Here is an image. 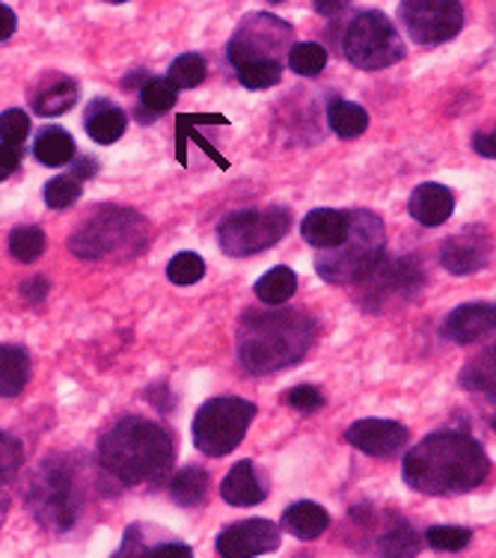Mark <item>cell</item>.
I'll list each match as a JSON object with an SVG mask.
<instances>
[{"instance_id":"40","label":"cell","mask_w":496,"mask_h":558,"mask_svg":"<svg viewBox=\"0 0 496 558\" xmlns=\"http://www.w3.org/2000/svg\"><path fill=\"white\" fill-rule=\"evenodd\" d=\"M19 161H22V149H15V146H0V182L10 179L12 172L19 170Z\"/></svg>"},{"instance_id":"11","label":"cell","mask_w":496,"mask_h":558,"mask_svg":"<svg viewBox=\"0 0 496 558\" xmlns=\"http://www.w3.org/2000/svg\"><path fill=\"white\" fill-rule=\"evenodd\" d=\"M280 547V526L270 520H241L217 535L220 558H256Z\"/></svg>"},{"instance_id":"44","label":"cell","mask_w":496,"mask_h":558,"mask_svg":"<svg viewBox=\"0 0 496 558\" xmlns=\"http://www.w3.org/2000/svg\"><path fill=\"white\" fill-rule=\"evenodd\" d=\"M45 291H48V286H45L43 279H31V282L24 286V298H31V301H43Z\"/></svg>"},{"instance_id":"21","label":"cell","mask_w":496,"mask_h":558,"mask_svg":"<svg viewBox=\"0 0 496 558\" xmlns=\"http://www.w3.org/2000/svg\"><path fill=\"white\" fill-rule=\"evenodd\" d=\"M422 541L420 535L413 532L408 520L396 517V523L389 529H384V535L378 541V553L384 558H416L420 556Z\"/></svg>"},{"instance_id":"5","label":"cell","mask_w":496,"mask_h":558,"mask_svg":"<svg viewBox=\"0 0 496 558\" xmlns=\"http://www.w3.org/2000/svg\"><path fill=\"white\" fill-rule=\"evenodd\" d=\"M27 505L33 517L43 523L48 532H65L75 526L77 511H81V494H77L75 473L65 463L45 461L33 475Z\"/></svg>"},{"instance_id":"30","label":"cell","mask_w":496,"mask_h":558,"mask_svg":"<svg viewBox=\"0 0 496 558\" xmlns=\"http://www.w3.org/2000/svg\"><path fill=\"white\" fill-rule=\"evenodd\" d=\"M425 541L437 553H461L473 541V532L461 526H434L425 532Z\"/></svg>"},{"instance_id":"33","label":"cell","mask_w":496,"mask_h":558,"mask_svg":"<svg viewBox=\"0 0 496 558\" xmlns=\"http://www.w3.org/2000/svg\"><path fill=\"white\" fill-rule=\"evenodd\" d=\"M22 463H24L22 442L0 430V487H7V484L15 478V473L22 470Z\"/></svg>"},{"instance_id":"28","label":"cell","mask_w":496,"mask_h":558,"mask_svg":"<svg viewBox=\"0 0 496 558\" xmlns=\"http://www.w3.org/2000/svg\"><path fill=\"white\" fill-rule=\"evenodd\" d=\"M324 65H327V51L318 43H294L289 48V69L294 75L313 77L324 72Z\"/></svg>"},{"instance_id":"46","label":"cell","mask_w":496,"mask_h":558,"mask_svg":"<svg viewBox=\"0 0 496 558\" xmlns=\"http://www.w3.org/2000/svg\"><path fill=\"white\" fill-rule=\"evenodd\" d=\"M7 511H10V494H7V487H0V523H3Z\"/></svg>"},{"instance_id":"17","label":"cell","mask_w":496,"mask_h":558,"mask_svg":"<svg viewBox=\"0 0 496 558\" xmlns=\"http://www.w3.org/2000/svg\"><path fill=\"white\" fill-rule=\"evenodd\" d=\"M220 496H223L229 505H238V508L259 505L262 499H265V487H262V478L259 473H256V466L250 461L235 463V466L229 470L227 478H223Z\"/></svg>"},{"instance_id":"1","label":"cell","mask_w":496,"mask_h":558,"mask_svg":"<svg viewBox=\"0 0 496 558\" xmlns=\"http://www.w3.org/2000/svg\"><path fill=\"white\" fill-rule=\"evenodd\" d=\"M404 482L428 496L470 494L491 473L485 449L458 430H440L420 440L401 463Z\"/></svg>"},{"instance_id":"19","label":"cell","mask_w":496,"mask_h":558,"mask_svg":"<svg viewBox=\"0 0 496 558\" xmlns=\"http://www.w3.org/2000/svg\"><path fill=\"white\" fill-rule=\"evenodd\" d=\"M282 523L298 541H315L330 526V514L318 502H294L286 508Z\"/></svg>"},{"instance_id":"18","label":"cell","mask_w":496,"mask_h":558,"mask_svg":"<svg viewBox=\"0 0 496 558\" xmlns=\"http://www.w3.org/2000/svg\"><path fill=\"white\" fill-rule=\"evenodd\" d=\"M31 380V356L22 344H0V396L15 398Z\"/></svg>"},{"instance_id":"10","label":"cell","mask_w":496,"mask_h":558,"mask_svg":"<svg viewBox=\"0 0 496 558\" xmlns=\"http://www.w3.org/2000/svg\"><path fill=\"white\" fill-rule=\"evenodd\" d=\"M292 27L277 22L270 15H256L250 19L229 43V63L241 65L253 63H280V48L289 45Z\"/></svg>"},{"instance_id":"45","label":"cell","mask_w":496,"mask_h":558,"mask_svg":"<svg viewBox=\"0 0 496 558\" xmlns=\"http://www.w3.org/2000/svg\"><path fill=\"white\" fill-rule=\"evenodd\" d=\"M315 10L322 15H334L336 10H346V3H315Z\"/></svg>"},{"instance_id":"25","label":"cell","mask_w":496,"mask_h":558,"mask_svg":"<svg viewBox=\"0 0 496 558\" xmlns=\"http://www.w3.org/2000/svg\"><path fill=\"white\" fill-rule=\"evenodd\" d=\"M327 125L336 131V137L354 140L368 129V113L354 101H334L327 108Z\"/></svg>"},{"instance_id":"32","label":"cell","mask_w":496,"mask_h":558,"mask_svg":"<svg viewBox=\"0 0 496 558\" xmlns=\"http://www.w3.org/2000/svg\"><path fill=\"white\" fill-rule=\"evenodd\" d=\"M81 199V184L72 175H60V179H51L45 184V203L63 211V208H72V205Z\"/></svg>"},{"instance_id":"4","label":"cell","mask_w":496,"mask_h":558,"mask_svg":"<svg viewBox=\"0 0 496 558\" xmlns=\"http://www.w3.org/2000/svg\"><path fill=\"white\" fill-rule=\"evenodd\" d=\"M384 241H387V232H384L380 217L372 211H354V215H348V232L342 244L324 250L322 256L315 258V270H318V277L334 286L363 282L378 268L380 256H384Z\"/></svg>"},{"instance_id":"31","label":"cell","mask_w":496,"mask_h":558,"mask_svg":"<svg viewBox=\"0 0 496 558\" xmlns=\"http://www.w3.org/2000/svg\"><path fill=\"white\" fill-rule=\"evenodd\" d=\"M205 274V262L203 256H196V253H179V256H173V262L167 265V277H170V282H176V286H194V282H199Z\"/></svg>"},{"instance_id":"35","label":"cell","mask_w":496,"mask_h":558,"mask_svg":"<svg viewBox=\"0 0 496 558\" xmlns=\"http://www.w3.org/2000/svg\"><path fill=\"white\" fill-rule=\"evenodd\" d=\"M27 134H31V119H27L24 110H7V113H0V140H3V146L22 149Z\"/></svg>"},{"instance_id":"34","label":"cell","mask_w":496,"mask_h":558,"mask_svg":"<svg viewBox=\"0 0 496 558\" xmlns=\"http://www.w3.org/2000/svg\"><path fill=\"white\" fill-rule=\"evenodd\" d=\"M173 105H176L173 86L167 84V81H161V77H152V81H146V86H143V108L149 110V113H155V117H161V113H167Z\"/></svg>"},{"instance_id":"43","label":"cell","mask_w":496,"mask_h":558,"mask_svg":"<svg viewBox=\"0 0 496 558\" xmlns=\"http://www.w3.org/2000/svg\"><path fill=\"white\" fill-rule=\"evenodd\" d=\"M12 33H15V12L7 3H0V43H7Z\"/></svg>"},{"instance_id":"24","label":"cell","mask_w":496,"mask_h":558,"mask_svg":"<svg viewBox=\"0 0 496 558\" xmlns=\"http://www.w3.org/2000/svg\"><path fill=\"white\" fill-rule=\"evenodd\" d=\"M170 496L182 508H196L208 499V473L199 466H184L182 473L170 482Z\"/></svg>"},{"instance_id":"37","label":"cell","mask_w":496,"mask_h":558,"mask_svg":"<svg viewBox=\"0 0 496 558\" xmlns=\"http://www.w3.org/2000/svg\"><path fill=\"white\" fill-rule=\"evenodd\" d=\"M464 387L475 389V392H491L494 396V348H491V354L479 356L470 368L464 372Z\"/></svg>"},{"instance_id":"7","label":"cell","mask_w":496,"mask_h":558,"mask_svg":"<svg viewBox=\"0 0 496 558\" xmlns=\"http://www.w3.org/2000/svg\"><path fill=\"white\" fill-rule=\"evenodd\" d=\"M342 48H346L348 60L356 69H366V72L387 69V65L399 63L404 57V45H401L396 24L378 10L360 12L354 22L348 24Z\"/></svg>"},{"instance_id":"14","label":"cell","mask_w":496,"mask_h":558,"mask_svg":"<svg viewBox=\"0 0 496 558\" xmlns=\"http://www.w3.org/2000/svg\"><path fill=\"white\" fill-rule=\"evenodd\" d=\"M408 211L420 226H443L455 211V194L446 184L425 182L410 194Z\"/></svg>"},{"instance_id":"9","label":"cell","mask_w":496,"mask_h":558,"mask_svg":"<svg viewBox=\"0 0 496 558\" xmlns=\"http://www.w3.org/2000/svg\"><path fill=\"white\" fill-rule=\"evenodd\" d=\"M401 22L420 45H440L461 33L464 7L455 0H408L401 3Z\"/></svg>"},{"instance_id":"13","label":"cell","mask_w":496,"mask_h":558,"mask_svg":"<svg viewBox=\"0 0 496 558\" xmlns=\"http://www.w3.org/2000/svg\"><path fill=\"white\" fill-rule=\"evenodd\" d=\"M494 303H467V306H458V310L446 318V324H443V336L458 344H473L475 339H482L487 330H494Z\"/></svg>"},{"instance_id":"8","label":"cell","mask_w":496,"mask_h":558,"mask_svg":"<svg viewBox=\"0 0 496 558\" xmlns=\"http://www.w3.org/2000/svg\"><path fill=\"white\" fill-rule=\"evenodd\" d=\"M292 217L286 208L238 211L220 226V247L227 256H256L286 238Z\"/></svg>"},{"instance_id":"26","label":"cell","mask_w":496,"mask_h":558,"mask_svg":"<svg viewBox=\"0 0 496 558\" xmlns=\"http://www.w3.org/2000/svg\"><path fill=\"white\" fill-rule=\"evenodd\" d=\"M77 101V84L75 81H57V84L45 86L43 93L36 96V113H43V117H57V113H65V110L72 108Z\"/></svg>"},{"instance_id":"2","label":"cell","mask_w":496,"mask_h":558,"mask_svg":"<svg viewBox=\"0 0 496 558\" xmlns=\"http://www.w3.org/2000/svg\"><path fill=\"white\" fill-rule=\"evenodd\" d=\"M101 466L119 484H164L176 461L170 434L149 418L125 416L101 440Z\"/></svg>"},{"instance_id":"38","label":"cell","mask_w":496,"mask_h":558,"mask_svg":"<svg viewBox=\"0 0 496 558\" xmlns=\"http://www.w3.org/2000/svg\"><path fill=\"white\" fill-rule=\"evenodd\" d=\"M289 404L301 413H315L324 404V396L315 387H294L289 389Z\"/></svg>"},{"instance_id":"3","label":"cell","mask_w":496,"mask_h":558,"mask_svg":"<svg viewBox=\"0 0 496 558\" xmlns=\"http://www.w3.org/2000/svg\"><path fill=\"white\" fill-rule=\"evenodd\" d=\"M313 322L294 310L247 312L238 330V356L253 375L289 368L313 344Z\"/></svg>"},{"instance_id":"39","label":"cell","mask_w":496,"mask_h":558,"mask_svg":"<svg viewBox=\"0 0 496 558\" xmlns=\"http://www.w3.org/2000/svg\"><path fill=\"white\" fill-rule=\"evenodd\" d=\"M141 532H143L141 526H131L129 532H125V541H122V547L117 549V556H113V558H149L152 547H146V541H143Z\"/></svg>"},{"instance_id":"22","label":"cell","mask_w":496,"mask_h":558,"mask_svg":"<svg viewBox=\"0 0 496 558\" xmlns=\"http://www.w3.org/2000/svg\"><path fill=\"white\" fill-rule=\"evenodd\" d=\"M33 155L45 167H63L75 158V140L69 137L63 129H45L33 146Z\"/></svg>"},{"instance_id":"27","label":"cell","mask_w":496,"mask_h":558,"mask_svg":"<svg viewBox=\"0 0 496 558\" xmlns=\"http://www.w3.org/2000/svg\"><path fill=\"white\" fill-rule=\"evenodd\" d=\"M10 253L24 265H31L45 253V232L39 226H19L10 232Z\"/></svg>"},{"instance_id":"36","label":"cell","mask_w":496,"mask_h":558,"mask_svg":"<svg viewBox=\"0 0 496 558\" xmlns=\"http://www.w3.org/2000/svg\"><path fill=\"white\" fill-rule=\"evenodd\" d=\"M238 81L247 86V89H268L280 81L282 65L280 63H253L235 69Z\"/></svg>"},{"instance_id":"16","label":"cell","mask_w":496,"mask_h":558,"mask_svg":"<svg viewBox=\"0 0 496 558\" xmlns=\"http://www.w3.org/2000/svg\"><path fill=\"white\" fill-rule=\"evenodd\" d=\"M348 232V215L336 211V208H315L303 217L301 235L318 250H334L336 244H342V238Z\"/></svg>"},{"instance_id":"6","label":"cell","mask_w":496,"mask_h":558,"mask_svg":"<svg viewBox=\"0 0 496 558\" xmlns=\"http://www.w3.org/2000/svg\"><path fill=\"white\" fill-rule=\"evenodd\" d=\"M256 416V404L244 398H211L205 401L194 418L196 449L208 458H223L235 451L247 434L250 422Z\"/></svg>"},{"instance_id":"42","label":"cell","mask_w":496,"mask_h":558,"mask_svg":"<svg viewBox=\"0 0 496 558\" xmlns=\"http://www.w3.org/2000/svg\"><path fill=\"white\" fill-rule=\"evenodd\" d=\"M473 146H475V151L482 155V158H494V155H496L494 131H482V134H475Z\"/></svg>"},{"instance_id":"29","label":"cell","mask_w":496,"mask_h":558,"mask_svg":"<svg viewBox=\"0 0 496 558\" xmlns=\"http://www.w3.org/2000/svg\"><path fill=\"white\" fill-rule=\"evenodd\" d=\"M205 60L199 54H182L170 65V75H167V84L173 89H194L205 81Z\"/></svg>"},{"instance_id":"20","label":"cell","mask_w":496,"mask_h":558,"mask_svg":"<svg viewBox=\"0 0 496 558\" xmlns=\"http://www.w3.org/2000/svg\"><path fill=\"white\" fill-rule=\"evenodd\" d=\"M129 129V117L117 108V105H110V101H93L87 110V134L101 146H110V143H117L122 134Z\"/></svg>"},{"instance_id":"41","label":"cell","mask_w":496,"mask_h":558,"mask_svg":"<svg viewBox=\"0 0 496 558\" xmlns=\"http://www.w3.org/2000/svg\"><path fill=\"white\" fill-rule=\"evenodd\" d=\"M149 558H194V549L184 544H161L149 549Z\"/></svg>"},{"instance_id":"15","label":"cell","mask_w":496,"mask_h":558,"mask_svg":"<svg viewBox=\"0 0 496 558\" xmlns=\"http://www.w3.org/2000/svg\"><path fill=\"white\" fill-rule=\"evenodd\" d=\"M443 268L458 277L475 274L479 268H485L487 262V241L479 235H455L449 238L440 250Z\"/></svg>"},{"instance_id":"23","label":"cell","mask_w":496,"mask_h":558,"mask_svg":"<svg viewBox=\"0 0 496 558\" xmlns=\"http://www.w3.org/2000/svg\"><path fill=\"white\" fill-rule=\"evenodd\" d=\"M294 291H298V277H294V270L286 268V265L270 268L268 274L256 282V298H259L262 303H268V306H282L289 298H294Z\"/></svg>"},{"instance_id":"12","label":"cell","mask_w":496,"mask_h":558,"mask_svg":"<svg viewBox=\"0 0 496 558\" xmlns=\"http://www.w3.org/2000/svg\"><path fill=\"white\" fill-rule=\"evenodd\" d=\"M346 440L372 458H392L408 446L410 434L392 418H360L348 428Z\"/></svg>"}]
</instances>
